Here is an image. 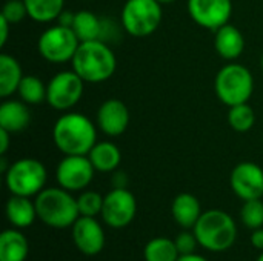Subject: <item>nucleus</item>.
<instances>
[{
  "label": "nucleus",
  "instance_id": "1",
  "mask_svg": "<svg viewBox=\"0 0 263 261\" xmlns=\"http://www.w3.org/2000/svg\"><path fill=\"white\" fill-rule=\"evenodd\" d=\"M55 148L65 155H88L97 143V125L79 112H66L52 128Z\"/></svg>",
  "mask_w": 263,
  "mask_h": 261
},
{
  "label": "nucleus",
  "instance_id": "2",
  "mask_svg": "<svg viewBox=\"0 0 263 261\" xmlns=\"http://www.w3.org/2000/svg\"><path fill=\"white\" fill-rule=\"evenodd\" d=\"M71 65L85 83H102L114 75L117 58L112 49L99 38L80 42Z\"/></svg>",
  "mask_w": 263,
  "mask_h": 261
},
{
  "label": "nucleus",
  "instance_id": "3",
  "mask_svg": "<svg viewBox=\"0 0 263 261\" xmlns=\"http://www.w3.org/2000/svg\"><path fill=\"white\" fill-rule=\"evenodd\" d=\"M37 218L46 226L63 229L72 228L76 220L80 217L77 198L63 188H45L35 195Z\"/></svg>",
  "mask_w": 263,
  "mask_h": 261
},
{
  "label": "nucleus",
  "instance_id": "4",
  "mask_svg": "<svg viewBox=\"0 0 263 261\" xmlns=\"http://www.w3.org/2000/svg\"><path fill=\"white\" fill-rule=\"evenodd\" d=\"M193 232L197 237L199 246L211 252L228 251L237 238V228L233 217L220 209L202 212Z\"/></svg>",
  "mask_w": 263,
  "mask_h": 261
},
{
  "label": "nucleus",
  "instance_id": "5",
  "mask_svg": "<svg viewBox=\"0 0 263 261\" xmlns=\"http://www.w3.org/2000/svg\"><path fill=\"white\" fill-rule=\"evenodd\" d=\"M214 89L217 98L227 106L247 103L254 91V78L247 66L228 63L217 72Z\"/></svg>",
  "mask_w": 263,
  "mask_h": 261
},
{
  "label": "nucleus",
  "instance_id": "6",
  "mask_svg": "<svg viewBox=\"0 0 263 261\" xmlns=\"http://www.w3.org/2000/svg\"><path fill=\"white\" fill-rule=\"evenodd\" d=\"M46 168L35 158H20L14 162L5 174V185L12 195L32 197L45 189Z\"/></svg>",
  "mask_w": 263,
  "mask_h": 261
},
{
  "label": "nucleus",
  "instance_id": "7",
  "mask_svg": "<svg viewBox=\"0 0 263 261\" xmlns=\"http://www.w3.org/2000/svg\"><path fill=\"white\" fill-rule=\"evenodd\" d=\"M162 23V5L157 0H126L122 8V25L133 37H148Z\"/></svg>",
  "mask_w": 263,
  "mask_h": 261
},
{
  "label": "nucleus",
  "instance_id": "8",
  "mask_svg": "<svg viewBox=\"0 0 263 261\" xmlns=\"http://www.w3.org/2000/svg\"><path fill=\"white\" fill-rule=\"evenodd\" d=\"M80 45L79 37L69 26L55 25L42 32L37 42L40 55L49 63H66L71 62Z\"/></svg>",
  "mask_w": 263,
  "mask_h": 261
},
{
  "label": "nucleus",
  "instance_id": "9",
  "mask_svg": "<svg viewBox=\"0 0 263 261\" xmlns=\"http://www.w3.org/2000/svg\"><path fill=\"white\" fill-rule=\"evenodd\" d=\"M85 82L74 71L57 72L46 85V102L57 111L74 108L83 95Z\"/></svg>",
  "mask_w": 263,
  "mask_h": 261
},
{
  "label": "nucleus",
  "instance_id": "10",
  "mask_svg": "<svg viewBox=\"0 0 263 261\" xmlns=\"http://www.w3.org/2000/svg\"><path fill=\"white\" fill-rule=\"evenodd\" d=\"M137 212V202L126 188H114L103 197L102 218L112 229L128 226Z\"/></svg>",
  "mask_w": 263,
  "mask_h": 261
},
{
  "label": "nucleus",
  "instance_id": "11",
  "mask_svg": "<svg viewBox=\"0 0 263 261\" xmlns=\"http://www.w3.org/2000/svg\"><path fill=\"white\" fill-rule=\"evenodd\" d=\"M94 166L88 155H65L55 169V180L60 188L77 192L83 191L94 177Z\"/></svg>",
  "mask_w": 263,
  "mask_h": 261
},
{
  "label": "nucleus",
  "instance_id": "12",
  "mask_svg": "<svg viewBox=\"0 0 263 261\" xmlns=\"http://www.w3.org/2000/svg\"><path fill=\"white\" fill-rule=\"evenodd\" d=\"M191 18L202 28L219 29L227 25L233 14L231 0H188Z\"/></svg>",
  "mask_w": 263,
  "mask_h": 261
},
{
  "label": "nucleus",
  "instance_id": "13",
  "mask_svg": "<svg viewBox=\"0 0 263 261\" xmlns=\"http://www.w3.org/2000/svg\"><path fill=\"white\" fill-rule=\"evenodd\" d=\"M230 185L233 192L243 202L262 198L263 169L253 162H242L231 171Z\"/></svg>",
  "mask_w": 263,
  "mask_h": 261
},
{
  "label": "nucleus",
  "instance_id": "14",
  "mask_svg": "<svg viewBox=\"0 0 263 261\" xmlns=\"http://www.w3.org/2000/svg\"><path fill=\"white\" fill-rule=\"evenodd\" d=\"M105 232L96 217H79L72 225V242L86 257L99 255L105 248Z\"/></svg>",
  "mask_w": 263,
  "mask_h": 261
},
{
  "label": "nucleus",
  "instance_id": "15",
  "mask_svg": "<svg viewBox=\"0 0 263 261\" xmlns=\"http://www.w3.org/2000/svg\"><path fill=\"white\" fill-rule=\"evenodd\" d=\"M97 128L108 137L122 135L129 125V111L119 98L105 100L97 111Z\"/></svg>",
  "mask_w": 263,
  "mask_h": 261
},
{
  "label": "nucleus",
  "instance_id": "16",
  "mask_svg": "<svg viewBox=\"0 0 263 261\" xmlns=\"http://www.w3.org/2000/svg\"><path fill=\"white\" fill-rule=\"evenodd\" d=\"M214 48L217 54L225 60H236L242 55L245 49V38L239 28L227 23L216 29Z\"/></svg>",
  "mask_w": 263,
  "mask_h": 261
},
{
  "label": "nucleus",
  "instance_id": "17",
  "mask_svg": "<svg viewBox=\"0 0 263 261\" xmlns=\"http://www.w3.org/2000/svg\"><path fill=\"white\" fill-rule=\"evenodd\" d=\"M31 114L25 102L6 100L0 105V128L15 134L29 126Z\"/></svg>",
  "mask_w": 263,
  "mask_h": 261
},
{
  "label": "nucleus",
  "instance_id": "18",
  "mask_svg": "<svg viewBox=\"0 0 263 261\" xmlns=\"http://www.w3.org/2000/svg\"><path fill=\"white\" fill-rule=\"evenodd\" d=\"M171 212L179 226H182L183 229H193L202 215L200 202L196 195L190 192H182L173 200Z\"/></svg>",
  "mask_w": 263,
  "mask_h": 261
},
{
  "label": "nucleus",
  "instance_id": "19",
  "mask_svg": "<svg viewBox=\"0 0 263 261\" xmlns=\"http://www.w3.org/2000/svg\"><path fill=\"white\" fill-rule=\"evenodd\" d=\"M5 212L8 222L17 229L29 228L37 218L35 203L31 202L29 197L22 195H11V198L6 202Z\"/></svg>",
  "mask_w": 263,
  "mask_h": 261
},
{
  "label": "nucleus",
  "instance_id": "20",
  "mask_svg": "<svg viewBox=\"0 0 263 261\" xmlns=\"http://www.w3.org/2000/svg\"><path fill=\"white\" fill-rule=\"evenodd\" d=\"M29 245L18 229L3 231L0 235V261H25L28 258Z\"/></svg>",
  "mask_w": 263,
  "mask_h": 261
},
{
  "label": "nucleus",
  "instance_id": "21",
  "mask_svg": "<svg viewBox=\"0 0 263 261\" xmlns=\"http://www.w3.org/2000/svg\"><path fill=\"white\" fill-rule=\"evenodd\" d=\"M92 166L99 172H112L122 162V152L117 145L111 142H99L88 154Z\"/></svg>",
  "mask_w": 263,
  "mask_h": 261
},
{
  "label": "nucleus",
  "instance_id": "22",
  "mask_svg": "<svg viewBox=\"0 0 263 261\" xmlns=\"http://www.w3.org/2000/svg\"><path fill=\"white\" fill-rule=\"evenodd\" d=\"M23 78L20 63L9 54L0 55V97L6 98L17 92Z\"/></svg>",
  "mask_w": 263,
  "mask_h": 261
},
{
  "label": "nucleus",
  "instance_id": "23",
  "mask_svg": "<svg viewBox=\"0 0 263 261\" xmlns=\"http://www.w3.org/2000/svg\"><path fill=\"white\" fill-rule=\"evenodd\" d=\"M71 28L80 42L99 40L102 35V29H103L100 18L94 12L86 11V9L74 12V22Z\"/></svg>",
  "mask_w": 263,
  "mask_h": 261
},
{
  "label": "nucleus",
  "instance_id": "24",
  "mask_svg": "<svg viewBox=\"0 0 263 261\" xmlns=\"http://www.w3.org/2000/svg\"><path fill=\"white\" fill-rule=\"evenodd\" d=\"M26 5L28 17L39 23H48L63 12L65 0H23Z\"/></svg>",
  "mask_w": 263,
  "mask_h": 261
},
{
  "label": "nucleus",
  "instance_id": "25",
  "mask_svg": "<svg viewBox=\"0 0 263 261\" xmlns=\"http://www.w3.org/2000/svg\"><path fill=\"white\" fill-rule=\"evenodd\" d=\"M180 257L176 242L166 237H156L149 240L143 249L145 261H177Z\"/></svg>",
  "mask_w": 263,
  "mask_h": 261
},
{
  "label": "nucleus",
  "instance_id": "26",
  "mask_svg": "<svg viewBox=\"0 0 263 261\" xmlns=\"http://www.w3.org/2000/svg\"><path fill=\"white\" fill-rule=\"evenodd\" d=\"M17 94L26 105H40L46 102V85L35 75H23Z\"/></svg>",
  "mask_w": 263,
  "mask_h": 261
},
{
  "label": "nucleus",
  "instance_id": "27",
  "mask_svg": "<svg viewBox=\"0 0 263 261\" xmlns=\"http://www.w3.org/2000/svg\"><path fill=\"white\" fill-rule=\"evenodd\" d=\"M228 123L237 132H247V131H250L254 126V123H256L254 109L248 105V102L247 103H240V105L230 106V111H228Z\"/></svg>",
  "mask_w": 263,
  "mask_h": 261
},
{
  "label": "nucleus",
  "instance_id": "28",
  "mask_svg": "<svg viewBox=\"0 0 263 261\" xmlns=\"http://www.w3.org/2000/svg\"><path fill=\"white\" fill-rule=\"evenodd\" d=\"M240 220L250 229H259L263 226V202L260 198L247 200L240 209Z\"/></svg>",
  "mask_w": 263,
  "mask_h": 261
},
{
  "label": "nucleus",
  "instance_id": "29",
  "mask_svg": "<svg viewBox=\"0 0 263 261\" xmlns=\"http://www.w3.org/2000/svg\"><path fill=\"white\" fill-rule=\"evenodd\" d=\"M77 206H79L80 217H97L102 214L103 197L96 191L82 192L77 197Z\"/></svg>",
  "mask_w": 263,
  "mask_h": 261
},
{
  "label": "nucleus",
  "instance_id": "30",
  "mask_svg": "<svg viewBox=\"0 0 263 261\" xmlns=\"http://www.w3.org/2000/svg\"><path fill=\"white\" fill-rule=\"evenodd\" d=\"M0 15H3L11 25L18 23V22H22V20L28 15L26 5H25L23 0H8V2L3 5Z\"/></svg>",
  "mask_w": 263,
  "mask_h": 261
},
{
  "label": "nucleus",
  "instance_id": "31",
  "mask_svg": "<svg viewBox=\"0 0 263 261\" xmlns=\"http://www.w3.org/2000/svg\"><path fill=\"white\" fill-rule=\"evenodd\" d=\"M176 246H177V251L180 255H190V254H196V248L199 245L197 242V237L194 232H188V231H183L180 232L177 237H176Z\"/></svg>",
  "mask_w": 263,
  "mask_h": 261
},
{
  "label": "nucleus",
  "instance_id": "32",
  "mask_svg": "<svg viewBox=\"0 0 263 261\" xmlns=\"http://www.w3.org/2000/svg\"><path fill=\"white\" fill-rule=\"evenodd\" d=\"M9 28H11V23L3 15H0V46L6 45V40L9 35Z\"/></svg>",
  "mask_w": 263,
  "mask_h": 261
},
{
  "label": "nucleus",
  "instance_id": "33",
  "mask_svg": "<svg viewBox=\"0 0 263 261\" xmlns=\"http://www.w3.org/2000/svg\"><path fill=\"white\" fill-rule=\"evenodd\" d=\"M9 140H11V132L0 128V155L6 154V151L9 148Z\"/></svg>",
  "mask_w": 263,
  "mask_h": 261
},
{
  "label": "nucleus",
  "instance_id": "34",
  "mask_svg": "<svg viewBox=\"0 0 263 261\" xmlns=\"http://www.w3.org/2000/svg\"><path fill=\"white\" fill-rule=\"evenodd\" d=\"M251 245L256 249L263 251V228H259V229L253 231V234H251Z\"/></svg>",
  "mask_w": 263,
  "mask_h": 261
},
{
  "label": "nucleus",
  "instance_id": "35",
  "mask_svg": "<svg viewBox=\"0 0 263 261\" xmlns=\"http://www.w3.org/2000/svg\"><path fill=\"white\" fill-rule=\"evenodd\" d=\"M177 261H208L205 257L197 255V254H190V255H180Z\"/></svg>",
  "mask_w": 263,
  "mask_h": 261
},
{
  "label": "nucleus",
  "instance_id": "36",
  "mask_svg": "<svg viewBox=\"0 0 263 261\" xmlns=\"http://www.w3.org/2000/svg\"><path fill=\"white\" fill-rule=\"evenodd\" d=\"M11 166V165H9ZM9 166H8V160H6V157L5 155H2L0 157V171L3 172V174H6V171L9 169Z\"/></svg>",
  "mask_w": 263,
  "mask_h": 261
},
{
  "label": "nucleus",
  "instance_id": "37",
  "mask_svg": "<svg viewBox=\"0 0 263 261\" xmlns=\"http://www.w3.org/2000/svg\"><path fill=\"white\" fill-rule=\"evenodd\" d=\"M160 5H170V3H174V2H177V0H157Z\"/></svg>",
  "mask_w": 263,
  "mask_h": 261
},
{
  "label": "nucleus",
  "instance_id": "38",
  "mask_svg": "<svg viewBox=\"0 0 263 261\" xmlns=\"http://www.w3.org/2000/svg\"><path fill=\"white\" fill-rule=\"evenodd\" d=\"M257 261H263V252L259 255V258H257Z\"/></svg>",
  "mask_w": 263,
  "mask_h": 261
},
{
  "label": "nucleus",
  "instance_id": "39",
  "mask_svg": "<svg viewBox=\"0 0 263 261\" xmlns=\"http://www.w3.org/2000/svg\"><path fill=\"white\" fill-rule=\"evenodd\" d=\"M262 71H263V55H262Z\"/></svg>",
  "mask_w": 263,
  "mask_h": 261
}]
</instances>
